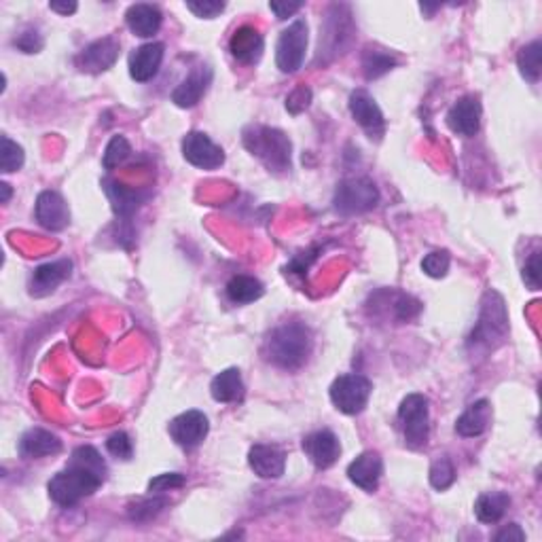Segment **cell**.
Wrapping results in <instances>:
<instances>
[{
    "mask_svg": "<svg viewBox=\"0 0 542 542\" xmlns=\"http://www.w3.org/2000/svg\"><path fill=\"white\" fill-rule=\"evenodd\" d=\"M106 472H109V469H106V462L96 447H77L73 451L71 462L66 464V469L60 470L49 481V496L60 507L71 508L83 500V498L96 494L102 488V483L106 481Z\"/></svg>",
    "mask_w": 542,
    "mask_h": 542,
    "instance_id": "cell-1",
    "label": "cell"
},
{
    "mask_svg": "<svg viewBox=\"0 0 542 542\" xmlns=\"http://www.w3.org/2000/svg\"><path fill=\"white\" fill-rule=\"evenodd\" d=\"M314 339L305 324L286 323L271 331V335L265 339L263 354L276 367L295 371L304 367L312 354Z\"/></svg>",
    "mask_w": 542,
    "mask_h": 542,
    "instance_id": "cell-2",
    "label": "cell"
},
{
    "mask_svg": "<svg viewBox=\"0 0 542 542\" xmlns=\"http://www.w3.org/2000/svg\"><path fill=\"white\" fill-rule=\"evenodd\" d=\"M244 147L248 149L256 160H261V163L269 172H291L293 144L285 131L267 128V125H252V128L244 131Z\"/></svg>",
    "mask_w": 542,
    "mask_h": 542,
    "instance_id": "cell-3",
    "label": "cell"
},
{
    "mask_svg": "<svg viewBox=\"0 0 542 542\" xmlns=\"http://www.w3.org/2000/svg\"><path fill=\"white\" fill-rule=\"evenodd\" d=\"M399 428L409 450H421L431 439V402L424 394H409L399 407Z\"/></svg>",
    "mask_w": 542,
    "mask_h": 542,
    "instance_id": "cell-4",
    "label": "cell"
},
{
    "mask_svg": "<svg viewBox=\"0 0 542 542\" xmlns=\"http://www.w3.org/2000/svg\"><path fill=\"white\" fill-rule=\"evenodd\" d=\"M508 331V316L507 307H504V301L498 293L489 291L483 299L481 316H479V323L472 331L469 339V345H475V348H494V342H502L504 335Z\"/></svg>",
    "mask_w": 542,
    "mask_h": 542,
    "instance_id": "cell-5",
    "label": "cell"
},
{
    "mask_svg": "<svg viewBox=\"0 0 542 542\" xmlns=\"http://www.w3.org/2000/svg\"><path fill=\"white\" fill-rule=\"evenodd\" d=\"M373 383L361 373L339 375L331 386V401L345 415H358L369 405Z\"/></svg>",
    "mask_w": 542,
    "mask_h": 542,
    "instance_id": "cell-6",
    "label": "cell"
},
{
    "mask_svg": "<svg viewBox=\"0 0 542 542\" xmlns=\"http://www.w3.org/2000/svg\"><path fill=\"white\" fill-rule=\"evenodd\" d=\"M333 204H335V210L344 214V217L369 212L380 204V189L369 179L344 180L337 185Z\"/></svg>",
    "mask_w": 542,
    "mask_h": 542,
    "instance_id": "cell-7",
    "label": "cell"
},
{
    "mask_svg": "<svg viewBox=\"0 0 542 542\" xmlns=\"http://www.w3.org/2000/svg\"><path fill=\"white\" fill-rule=\"evenodd\" d=\"M307 52V22L295 20L286 30H282L278 45H276V66L280 73L295 74L301 71Z\"/></svg>",
    "mask_w": 542,
    "mask_h": 542,
    "instance_id": "cell-8",
    "label": "cell"
},
{
    "mask_svg": "<svg viewBox=\"0 0 542 542\" xmlns=\"http://www.w3.org/2000/svg\"><path fill=\"white\" fill-rule=\"evenodd\" d=\"M169 437L182 450H195L204 443L208 437V431H210V424H208L206 413L198 411V409H191V411H185L169 421L168 426Z\"/></svg>",
    "mask_w": 542,
    "mask_h": 542,
    "instance_id": "cell-9",
    "label": "cell"
},
{
    "mask_svg": "<svg viewBox=\"0 0 542 542\" xmlns=\"http://www.w3.org/2000/svg\"><path fill=\"white\" fill-rule=\"evenodd\" d=\"M350 112L352 117H354V121L367 131L371 140H377V142L382 140L383 134H386V119H383L382 109L377 106V102L369 92L364 90L352 92Z\"/></svg>",
    "mask_w": 542,
    "mask_h": 542,
    "instance_id": "cell-10",
    "label": "cell"
},
{
    "mask_svg": "<svg viewBox=\"0 0 542 542\" xmlns=\"http://www.w3.org/2000/svg\"><path fill=\"white\" fill-rule=\"evenodd\" d=\"M182 157L199 169H217L225 163V153L204 131H189L182 138Z\"/></svg>",
    "mask_w": 542,
    "mask_h": 542,
    "instance_id": "cell-11",
    "label": "cell"
},
{
    "mask_svg": "<svg viewBox=\"0 0 542 542\" xmlns=\"http://www.w3.org/2000/svg\"><path fill=\"white\" fill-rule=\"evenodd\" d=\"M119 52H121V45H119L115 36H104V39L93 41L92 45H87L83 52L74 58V64L83 73L100 74L115 66V62L119 60Z\"/></svg>",
    "mask_w": 542,
    "mask_h": 542,
    "instance_id": "cell-12",
    "label": "cell"
},
{
    "mask_svg": "<svg viewBox=\"0 0 542 542\" xmlns=\"http://www.w3.org/2000/svg\"><path fill=\"white\" fill-rule=\"evenodd\" d=\"M447 128H450L453 134L472 138L481 128V102H479L477 96H464L460 98L458 102L447 111Z\"/></svg>",
    "mask_w": 542,
    "mask_h": 542,
    "instance_id": "cell-13",
    "label": "cell"
},
{
    "mask_svg": "<svg viewBox=\"0 0 542 542\" xmlns=\"http://www.w3.org/2000/svg\"><path fill=\"white\" fill-rule=\"evenodd\" d=\"M301 447H304L305 456L310 458V462L316 466L318 470L331 469L339 460V456H342V443H339L335 432L331 431H316L307 434Z\"/></svg>",
    "mask_w": 542,
    "mask_h": 542,
    "instance_id": "cell-14",
    "label": "cell"
},
{
    "mask_svg": "<svg viewBox=\"0 0 542 542\" xmlns=\"http://www.w3.org/2000/svg\"><path fill=\"white\" fill-rule=\"evenodd\" d=\"M34 217L39 225L49 231H62L71 223V210H68L66 199L55 191H43L36 198Z\"/></svg>",
    "mask_w": 542,
    "mask_h": 542,
    "instance_id": "cell-15",
    "label": "cell"
},
{
    "mask_svg": "<svg viewBox=\"0 0 542 542\" xmlns=\"http://www.w3.org/2000/svg\"><path fill=\"white\" fill-rule=\"evenodd\" d=\"M163 55H166L163 43H147V45L134 49L130 55V77L136 83H147L160 73Z\"/></svg>",
    "mask_w": 542,
    "mask_h": 542,
    "instance_id": "cell-16",
    "label": "cell"
},
{
    "mask_svg": "<svg viewBox=\"0 0 542 542\" xmlns=\"http://www.w3.org/2000/svg\"><path fill=\"white\" fill-rule=\"evenodd\" d=\"M383 475V460L377 451H364L358 456L354 462L348 466L350 481L369 494H373L380 488Z\"/></svg>",
    "mask_w": 542,
    "mask_h": 542,
    "instance_id": "cell-17",
    "label": "cell"
},
{
    "mask_svg": "<svg viewBox=\"0 0 542 542\" xmlns=\"http://www.w3.org/2000/svg\"><path fill=\"white\" fill-rule=\"evenodd\" d=\"M248 464L261 479H280L286 469V456L276 445H252L248 451Z\"/></svg>",
    "mask_w": 542,
    "mask_h": 542,
    "instance_id": "cell-18",
    "label": "cell"
},
{
    "mask_svg": "<svg viewBox=\"0 0 542 542\" xmlns=\"http://www.w3.org/2000/svg\"><path fill=\"white\" fill-rule=\"evenodd\" d=\"M71 269L73 263L68 261V258L41 265V267L34 269L33 278H30V293H33L34 297H45V295L53 293L62 282L71 278Z\"/></svg>",
    "mask_w": 542,
    "mask_h": 542,
    "instance_id": "cell-19",
    "label": "cell"
},
{
    "mask_svg": "<svg viewBox=\"0 0 542 542\" xmlns=\"http://www.w3.org/2000/svg\"><path fill=\"white\" fill-rule=\"evenodd\" d=\"M263 49H265L263 36L258 34L256 28H252V26L237 28L229 41L231 55L246 66L256 64V62L261 60Z\"/></svg>",
    "mask_w": 542,
    "mask_h": 542,
    "instance_id": "cell-20",
    "label": "cell"
},
{
    "mask_svg": "<svg viewBox=\"0 0 542 542\" xmlns=\"http://www.w3.org/2000/svg\"><path fill=\"white\" fill-rule=\"evenodd\" d=\"M163 22V15L160 7L149 3H136L131 5L125 14V24L131 30V34L140 36V39H150L160 33Z\"/></svg>",
    "mask_w": 542,
    "mask_h": 542,
    "instance_id": "cell-21",
    "label": "cell"
},
{
    "mask_svg": "<svg viewBox=\"0 0 542 542\" xmlns=\"http://www.w3.org/2000/svg\"><path fill=\"white\" fill-rule=\"evenodd\" d=\"M62 451V440L58 434L43 431V428H30L20 439V456L26 460H41L55 456Z\"/></svg>",
    "mask_w": 542,
    "mask_h": 542,
    "instance_id": "cell-22",
    "label": "cell"
},
{
    "mask_svg": "<svg viewBox=\"0 0 542 542\" xmlns=\"http://www.w3.org/2000/svg\"><path fill=\"white\" fill-rule=\"evenodd\" d=\"M210 81H212L210 68L208 66L195 68V71L189 74V77L174 90L172 102L176 106H180V109H193V106L201 100V96L206 93Z\"/></svg>",
    "mask_w": 542,
    "mask_h": 542,
    "instance_id": "cell-23",
    "label": "cell"
},
{
    "mask_svg": "<svg viewBox=\"0 0 542 542\" xmlns=\"http://www.w3.org/2000/svg\"><path fill=\"white\" fill-rule=\"evenodd\" d=\"M491 424V405L489 401H477L466 409V411L460 415L456 421V432L464 439L481 437V434L488 431Z\"/></svg>",
    "mask_w": 542,
    "mask_h": 542,
    "instance_id": "cell-24",
    "label": "cell"
},
{
    "mask_svg": "<svg viewBox=\"0 0 542 542\" xmlns=\"http://www.w3.org/2000/svg\"><path fill=\"white\" fill-rule=\"evenodd\" d=\"M106 195H109L112 201V208H115V214L123 223H130V218L134 217V212L142 206L144 195L140 191H134V189H128L119 185L115 180H104Z\"/></svg>",
    "mask_w": 542,
    "mask_h": 542,
    "instance_id": "cell-25",
    "label": "cell"
},
{
    "mask_svg": "<svg viewBox=\"0 0 542 542\" xmlns=\"http://www.w3.org/2000/svg\"><path fill=\"white\" fill-rule=\"evenodd\" d=\"M244 382L239 369H225L210 383V394L217 402H239L244 399Z\"/></svg>",
    "mask_w": 542,
    "mask_h": 542,
    "instance_id": "cell-26",
    "label": "cell"
},
{
    "mask_svg": "<svg viewBox=\"0 0 542 542\" xmlns=\"http://www.w3.org/2000/svg\"><path fill=\"white\" fill-rule=\"evenodd\" d=\"M510 507V496L504 491H485L477 498L475 515L481 523H498Z\"/></svg>",
    "mask_w": 542,
    "mask_h": 542,
    "instance_id": "cell-27",
    "label": "cell"
},
{
    "mask_svg": "<svg viewBox=\"0 0 542 542\" xmlns=\"http://www.w3.org/2000/svg\"><path fill=\"white\" fill-rule=\"evenodd\" d=\"M265 293V288L261 282L256 278H252V276H233V278L227 282V297H229L231 304L236 305H246V304H252V301L261 299Z\"/></svg>",
    "mask_w": 542,
    "mask_h": 542,
    "instance_id": "cell-28",
    "label": "cell"
},
{
    "mask_svg": "<svg viewBox=\"0 0 542 542\" xmlns=\"http://www.w3.org/2000/svg\"><path fill=\"white\" fill-rule=\"evenodd\" d=\"M396 66V58L392 53H388L386 49H377V47H367L363 53V73L364 79L373 81L380 79L383 74L392 71Z\"/></svg>",
    "mask_w": 542,
    "mask_h": 542,
    "instance_id": "cell-29",
    "label": "cell"
},
{
    "mask_svg": "<svg viewBox=\"0 0 542 542\" xmlns=\"http://www.w3.org/2000/svg\"><path fill=\"white\" fill-rule=\"evenodd\" d=\"M517 66H519L521 77L529 81V83H538L542 73V45L540 41L529 43V45L521 47L517 53Z\"/></svg>",
    "mask_w": 542,
    "mask_h": 542,
    "instance_id": "cell-30",
    "label": "cell"
},
{
    "mask_svg": "<svg viewBox=\"0 0 542 542\" xmlns=\"http://www.w3.org/2000/svg\"><path fill=\"white\" fill-rule=\"evenodd\" d=\"M350 20L348 17H335V20H331L326 24L324 30H320V45L324 43V52H335V53H342L344 52V41H348L352 36V30L350 33H344V26H348Z\"/></svg>",
    "mask_w": 542,
    "mask_h": 542,
    "instance_id": "cell-31",
    "label": "cell"
},
{
    "mask_svg": "<svg viewBox=\"0 0 542 542\" xmlns=\"http://www.w3.org/2000/svg\"><path fill=\"white\" fill-rule=\"evenodd\" d=\"M24 160H26V153H24L20 144L11 140L9 136L0 138V169H3L5 174L20 169L24 166Z\"/></svg>",
    "mask_w": 542,
    "mask_h": 542,
    "instance_id": "cell-32",
    "label": "cell"
},
{
    "mask_svg": "<svg viewBox=\"0 0 542 542\" xmlns=\"http://www.w3.org/2000/svg\"><path fill=\"white\" fill-rule=\"evenodd\" d=\"M130 155H131V147H130L128 138L117 134L111 138L109 144H106L102 166H104V169H115L117 166H121V163L128 160Z\"/></svg>",
    "mask_w": 542,
    "mask_h": 542,
    "instance_id": "cell-33",
    "label": "cell"
},
{
    "mask_svg": "<svg viewBox=\"0 0 542 542\" xmlns=\"http://www.w3.org/2000/svg\"><path fill=\"white\" fill-rule=\"evenodd\" d=\"M453 481H456V469H453V462L447 456H440L434 460L431 466V485L434 489L445 491L451 488Z\"/></svg>",
    "mask_w": 542,
    "mask_h": 542,
    "instance_id": "cell-34",
    "label": "cell"
},
{
    "mask_svg": "<svg viewBox=\"0 0 542 542\" xmlns=\"http://www.w3.org/2000/svg\"><path fill=\"white\" fill-rule=\"evenodd\" d=\"M450 265H451V256L447 250H434L431 255L424 256V261H421V271H424L426 276H431V278H445L447 271H450Z\"/></svg>",
    "mask_w": 542,
    "mask_h": 542,
    "instance_id": "cell-35",
    "label": "cell"
},
{
    "mask_svg": "<svg viewBox=\"0 0 542 542\" xmlns=\"http://www.w3.org/2000/svg\"><path fill=\"white\" fill-rule=\"evenodd\" d=\"M166 507V500H161V498H147V500H138L136 504H131L130 507V517L134 521H149L153 519V517L160 513V510Z\"/></svg>",
    "mask_w": 542,
    "mask_h": 542,
    "instance_id": "cell-36",
    "label": "cell"
},
{
    "mask_svg": "<svg viewBox=\"0 0 542 542\" xmlns=\"http://www.w3.org/2000/svg\"><path fill=\"white\" fill-rule=\"evenodd\" d=\"M185 483H187V479H185V475H180V472H166V475L150 479V481H149V494H153V496L166 494V491L182 488Z\"/></svg>",
    "mask_w": 542,
    "mask_h": 542,
    "instance_id": "cell-37",
    "label": "cell"
},
{
    "mask_svg": "<svg viewBox=\"0 0 542 542\" xmlns=\"http://www.w3.org/2000/svg\"><path fill=\"white\" fill-rule=\"evenodd\" d=\"M106 450H109L111 456L119 460H130L134 456V443L125 432H115L111 434L109 440H106Z\"/></svg>",
    "mask_w": 542,
    "mask_h": 542,
    "instance_id": "cell-38",
    "label": "cell"
},
{
    "mask_svg": "<svg viewBox=\"0 0 542 542\" xmlns=\"http://www.w3.org/2000/svg\"><path fill=\"white\" fill-rule=\"evenodd\" d=\"M540 250H534L526 265H523V282H526L529 291H540Z\"/></svg>",
    "mask_w": 542,
    "mask_h": 542,
    "instance_id": "cell-39",
    "label": "cell"
},
{
    "mask_svg": "<svg viewBox=\"0 0 542 542\" xmlns=\"http://www.w3.org/2000/svg\"><path fill=\"white\" fill-rule=\"evenodd\" d=\"M310 104H312V90L305 85H299L297 90H293L286 96V111L291 112V115H301V112H304Z\"/></svg>",
    "mask_w": 542,
    "mask_h": 542,
    "instance_id": "cell-40",
    "label": "cell"
},
{
    "mask_svg": "<svg viewBox=\"0 0 542 542\" xmlns=\"http://www.w3.org/2000/svg\"><path fill=\"white\" fill-rule=\"evenodd\" d=\"M187 9L201 17V20H214V17L225 11V3H218V0H198V3H187Z\"/></svg>",
    "mask_w": 542,
    "mask_h": 542,
    "instance_id": "cell-41",
    "label": "cell"
},
{
    "mask_svg": "<svg viewBox=\"0 0 542 542\" xmlns=\"http://www.w3.org/2000/svg\"><path fill=\"white\" fill-rule=\"evenodd\" d=\"M14 43L24 53H39L43 49V36L36 33V30H26V33H22Z\"/></svg>",
    "mask_w": 542,
    "mask_h": 542,
    "instance_id": "cell-42",
    "label": "cell"
},
{
    "mask_svg": "<svg viewBox=\"0 0 542 542\" xmlns=\"http://www.w3.org/2000/svg\"><path fill=\"white\" fill-rule=\"evenodd\" d=\"M496 542H523L526 540V532H523L521 526H517V523H508V526H504L500 532L494 536Z\"/></svg>",
    "mask_w": 542,
    "mask_h": 542,
    "instance_id": "cell-43",
    "label": "cell"
},
{
    "mask_svg": "<svg viewBox=\"0 0 542 542\" xmlns=\"http://www.w3.org/2000/svg\"><path fill=\"white\" fill-rule=\"evenodd\" d=\"M269 9L274 11L278 20H288V17L304 9L301 3H269Z\"/></svg>",
    "mask_w": 542,
    "mask_h": 542,
    "instance_id": "cell-44",
    "label": "cell"
},
{
    "mask_svg": "<svg viewBox=\"0 0 542 542\" xmlns=\"http://www.w3.org/2000/svg\"><path fill=\"white\" fill-rule=\"evenodd\" d=\"M49 9L55 11V14L62 15H71L77 11V3H49Z\"/></svg>",
    "mask_w": 542,
    "mask_h": 542,
    "instance_id": "cell-45",
    "label": "cell"
},
{
    "mask_svg": "<svg viewBox=\"0 0 542 542\" xmlns=\"http://www.w3.org/2000/svg\"><path fill=\"white\" fill-rule=\"evenodd\" d=\"M0 191H3V198H0V204H9V199H11V185H7V182H0Z\"/></svg>",
    "mask_w": 542,
    "mask_h": 542,
    "instance_id": "cell-46",
    "label": "cell"
}]
</instances>
